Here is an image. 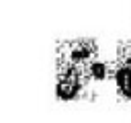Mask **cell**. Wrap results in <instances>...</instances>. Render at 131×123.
<instances>
[{
    "label": "cell",
    "instance_id": "6da1fadb",
    "mask_svg": "<svg viewBox=\"0 0 131 123\" xmlns=\"http://www.w3.org/2000/svg\"><path fill=\"white\" fill-rule=\"evenodd\" d=\"M88 90V80L84 68L72 64H57V78H55V96L61 102H72L84 96Z\"/></svg>",
    "mask_w": 131,
    "mask_h": 123
},
{
    "label": "cell",
    "instance_id": "7a4b0ae2",
    "mask_svg": "<svg viewBox=\"0 0 131 123\" xmlns=\"http://www.w3.org/2000/svg\"><path fill=\"white\" fill-rule=\"evenodd\" d=\"M96 55H98V43L88 37L61 41L57 45V64H72V66L84 68Z\"/></svg>",
    "mask_w": 131,
    "mask_h": 123
},
{
    "label": "cell",
    "instance_id": "3957f363",
    "mask_svg": "<svg viewBox=\"0 0 131 123\" xmlns=\"http://www.w3.org/2000/svg\"><path fill=\"white\" fill-rule=\"evenodd\" d=\"M113 82L117 96L125 102H131V64L117 59L113 64Z\"/></svg>",
    "mask_w": 131,
    "mask_h": 123
},
{
    "label": "cell",
    "instance_id": "277c9868",
    "mask_svg": "<svg viewBox=\"0 0 131 123\" xmlns=\"http://www.w3.org/2000/svg\"><path fill=\"white\" fill-rule=\"evenodd\" d=\"M84 74H86V80H88V82L102 84V82H106L108 78H113V64L96 55L92 61H88V64L84 66Z\"/></svg>",
    "mask_w": 131,
    "mask_h": 123
},
{
    "label": "cell",
    "instance_id": "5b68a950",
    "mask_svg": "<svg viewBox=\"0 0 131 123\" xmlns=\"http://www.w3.org/2000/svg\"><path fill=\"white\" fill-rule=\"evenodd\" d=\"M117 59H123V61L131 64V41L119 43V47H117Z\"/></svg>",
    "mask_w": 131,
    "mask_h": 123
}]
</instances>
